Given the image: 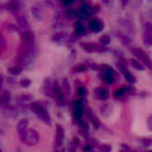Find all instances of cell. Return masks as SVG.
I'll list each match as a JSON object with an SVG mask.
<instances>
[{
	"label": "cell",
	"mask_w": 152,
	"mask_h": 152,
	"mask_svg": "<svg viewBox=\"0 0 152 152\" xmlns=\"http://www.w3.org/2000/svg\"><path fill=\"white\" fill-rule=\"evenodd\" d=\"M84 28H83V26H82L81 23H77V26H76V32L78 34H80V35H82V34L84 33Z\"/></svg>",
	"instance_id": "3957f363"
},
{
	"label": "cell",
	"mask_w": 152,
	"mask_h": 152,
	"mask_svg": "<svg viewBox=\"0 0 152 152\" xmlns=\"http://www.w3.org/2000/svg\"><path fill=\"white\" fill-rule=\"evenodd\" d=\"M79 93H80V94H82V93H84V89H82V88H80V89H79Z\"/></svg>",
	"instance_id": "ba28073f"
},
{
	"label": "cell",
	"mask_w": 152,
	"mask_h": 152,
	"mask_svg": "<svg viewBox=\"0 0 152 152\" xmlns=\"http://www.w3.org/2000/svg\"><path fill=\"white\" fill-rule=\"evenodd\" d=\"M64 1V3H65V4H71L74 0H63Z\"/></svg>",
	"instance_id": "52a82bcc"
},
{
	"label": "cell",
	"mask_w": 152,
	"mask_h": 152,
	"mask_svg": "<svg viewBox=\"0 0 152 152\" xmlns=\"http://www.w3.org/2000/svg\"><path fill=\"white\" fill-rule=\"evenodd\" d=\"M89 28L92 31H98L101 29V24L97 20H91L89 23Z\"/></svg>",
	"instance_id": "6da1fadb"
},
{
	"label": "cell",
	"mask_w": 152,
	"mask_h": 152,
	"mask_svg": "<svg viewBox=\"0 0 152 152\" xmlns=\"http://www.w3.org/2000/svg\"><path fill=\"white\" fill-rule=\"evenodd\" d=\"M99 95H100V98H107V92L105 91L104 89H101V90H100Z\"/></svg>",
	"instance_id": "5b68a950"
},
{
	"label": "cell",
	"mask_w": 152,
	"mask_h": 152,
	"mask_svg": "<svg viewBox=\"0 0 152 152\" xmlns=\"http://www.w3.org/2000/svg\"><path fill=\"white\" fill-rule=\"evenodd\" d=\"M80 14L82 16H84V17H87V16H89L90 14H91V9L88 6V5H84L82 6L81 11H80Z\"/></svg>",
	"instance_id": "7a4b0ae2"
},
{
	"label": "cell",
	"mask_w": 152,
	"mask_h": 152,
	"mask_svg": "<svg viewBox=\"0 0 152 152\" xmlns=\"http://www.w3.org/2000/svg\"><path fill=\"white\" fill-rule=\"evenodd\" d=\"M123 93V89H118V91H116L115 95L118 96V95H122Z\"/></svg>",
	"instance_id": "8992f818"
},
{
	"label": "cell",
	"mask_w": 152,
	"mask_h": 152,
	"mask_svg": "<svg viewBox=\"0 0 152 152\" xmlns=\"http://www.w3.org/2000/svg\"><path fill=\"white\" fill-rule=\"evenodd\" d=\"M104 79H105V81H106V82H108V83H112V82H114V78H113V75H112V74H108L104 77Z\"/></svg>",
	"instance_id": "277c9868"
}]
</instances>
